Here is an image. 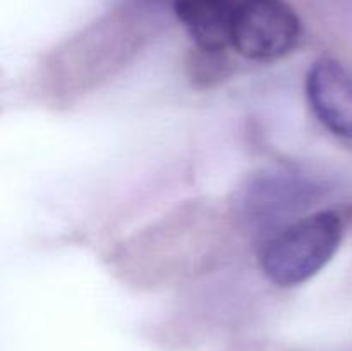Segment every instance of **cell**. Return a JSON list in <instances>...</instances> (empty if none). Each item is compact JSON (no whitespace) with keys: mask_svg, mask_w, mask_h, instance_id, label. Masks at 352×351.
<instances>
[{"mask_svg":"<svg viewBox=\"0 0 352 351\" xmlns=\"http://www.w3.org/2000/svg\"><path fill=\"white\" fill-rule=\"evenodd\" d=\"M342 234V220L337 213L325 210L301 217L265 243L260 255L261 270L282 288L302 284L332 260Z\"/></svg>","mask_w":352,"mask_h":351,"instance_id":"obj_1","label":"cell"},{"mask_svg":"<svg viewBox=\"0 0 352 351\" xmlns=\"http://www.w3.org/2000/svg\"><path fill=\"white\" fill-rule=\"evenodd\" d=\"M299 36L298 14L284 0H241L230 45L251 61H275L294 50Z\"/></svg>","mask_w":352,"mask_h":351,"instance_id":"obj_2","label":"cell"},{"mask_svg":"<svg viewBox=\"0 0 352 351\" xmlns=\"http://www.w3.org/2000/svg\"><path fill=\"white\" fill-rule=\"evenodd\" d=\"M318 189L299 176L272 172L253 179L243 196V217L248 226L261 231L277 229L289 217L311 205Z\"/></svg>","mask_w":352,"mask_h":351,"instance_id":"obj_3","label":"cell"},{"mask_svg":"<svg viewBox=\"0 0 352 351\" xmlns=\"http://www.w3.org/2000/svg\"><path fill=\"white\" fill-rule=\"evenodd\" d=\"M306 95L320 123L352 145V71L333 58L315 62L306 76Z\"/></svg>","mask_w":352,"mask_h":351,"instance_id":"obj_4","label":"cell"},{"mask_svg":"<svg viewBox=\"0 0 352 351\" xmlns=\"http://www.w3.org/2000/svg\"><path fill=\"white\" fill-rule=\"evenodd\" d=\"M239 0H174L177 19L206 54H219L230 45Z\"/></svg>","mask_w":352,"mask_h":351,"instance_id":"obj_5","label":"cell"}]
</instances>
